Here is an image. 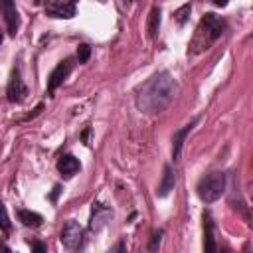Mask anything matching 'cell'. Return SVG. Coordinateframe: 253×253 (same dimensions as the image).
Listing matches in <instances>:
<instances>
[{
  "instance_id": "obj_1",
  "label": "cell",
  "mask_w": 253,
  "mask_h": 253,
  "mask_svg": "<svg viewBox=\"0 0 253 253\" xmlns=\"http://www.w3.org/2000/svg\"><path fill=\"white\" fill-rule=\"evenodd\" d=\"M176 93V81L168 71H158L146 79L134 95V105L144 115H156L164 111Z\"/></svg>"
},
{
  "instance_id": "obj_2",
  "label": "cell",
  "mask_w": 253,
  "mask_h": 253,
  "mask_svg": "<svg viewBox=\"0 0 253 253\" xmlns=\"http://www.w3.org/2000/svg\"><path fill=\"white\" fill-rule=\"evenodd\" d=\"M225 26H227L225 20L215 16L213 12L204 14V18L200 20V24H198V28H196V32H194V36H192V40L188 43V53L198 55V53L210 49L211 43L221 38Z\"/></svg>"
},
{
  "instance_id": "obj_3",
  "label": "cell",
  "mask_w": 253,
  "mask_h": 253,
  "mask_svg": "<svg viewBox=\"0 0 253 253\" xmlns=\"http://www.w3.org/2000/svg\"><path fill=\"white\" fill-rule=\"evenodd\" d=\"M196 192L204 204H213L225 192V174L223 172H211V174L200 178Z\"/></svg>"
},
{
  "instance_id": "obj_4",
  "label": "cell",
  "mask_w": 253,
  "mask_h": 253,
  "mask_svg": "<svg viewBox=\"0 0 253 253\" xmlns=\"http://www.w3.org/2000/svg\"><path fill=\"white\" fill-rule=\"evenodd\" d=\"M6 95H8V101L10 103H22L26 97H28V87L22 79V71H20V65H14L12 73H10V79H8V87H6Z\"/></svg>"
},
{
  "instance_id": "obj_5",
  "label": "cell",
  "mask_w": 253,
  "mask_h": 253,
  "mask_svg": "<svg viewBox=\"0 0 253 253\" xmlns=\"http://www.w3.org/2000/svg\"><path fill=\"white\" fill-rule=\"evenodd\" d=\"M59 241H61V245H63L65 249H69V251L79 249V247L83 245V229H81V225H79L77 221H73V219L67 221V223L63 225V229H61Z\"/></svg>"
},
{
  "instance_id": "obj_6",
  "label": "cell",
  "mask_w": 253,
  "mask_h": 253,
  "mask_svg": "<svg viewBox=\"0 0 253 253\" xmlns=\"http://www.w3.org/2000/svg\"><path fill=\"white\" fill-rule=\"evenodd\" d=\"M77 12V0H47L45 14L49 18H73Z\"/></svg>"
},
{
  "instance_id": "obj_7",
  "label": "cell",
  "mask_w": 253,
  "mask_h": 253,
  "mask_svg": "<svg viewBox=\"0 0 253 253\" xmlns=\"http://www.w3.org/2000/svg\"><path fill=\"white\" fill-rule=\"evenodd\" d=\"M71 69H73V59L71 57H65V59H61L57 65H55V69L49 73V77H47V95H51L65 79H67V75L71 73Z\"/></svg>"
},
{
  "instance_id": "obj_8",
  "label": "cell",
  "mask_w": 253,
  "mask_h": 253,
  "mask_svg": "<svg viewBox=\"0 0 253 253\" xmlns=\"http://www.w3.org/2000/svg\"><path fill=\"white\" fill-rule=\"evenodd\" d=\"M0 12L4 16L8 34L16 36L18 28H20V16H18V10H16V2L14 0H0Z\"/></svg>"
},
{
  "instance_id": "obj_9",
  "label": "cell",
  "mask_w": 253,
  "mask_h": 253,
  "mask_svg": "<svg viewBox=\"0 0 253 253\" xmlns=\"http://www.w3.org/2000/svg\"><path fill=\"white\" fill-rule=\"evenodd\" d=\"M204 251L206 253H215L217 245H215V223L210 211H204Z\"/></svg>"
},
{
  "instance_id": "obj_10",
  "label": "cell",
  "mask_w": 253,
  "mask_h": 253,
  "mask_svg": "<svg viewBox=\"0 0 253 253\" xmlns=\"http://www.w3.org/2000/svg\"><path fill=\"white\" fill-rule=\"evenodd\" d=\"M198 117H194L188 125H184L180 130H176L174 132V136H172V158H174V162L180 158V154H182V146H184V140H186V136H188V132L198 125Z\"/></svg>"
},
{
  "instance_id": "obj_11",
  "label": "cell",
  "mask_w": 253,
  "mask_h": 253,
  "mask_svg": "<svg viewBox=\"0 0 253 253\" xmlns=\"http://www.w3.org/2000/svg\"><path fill=\"white\" fill-rule=\"evenodd\" d=\"M109 217H113V211L109 208H105L101 204H93V211H91V219H89V229L91 231H99L107 223Z\"/></svg>"
},
{
  "instance_id": "obj_12",
  "label": "cell",
  "mask_w": 253,
  "mask_h": 253,
  "mask_svg": "<svg viewBox=\"0 0 253 253\" xmlns=\"http://www.w3.org/2000/svg\"><path fill=\"white\" fill-rule=\"evenodd\" d=\"M55 166H57V172H59L63 178H71L73 174L79 172L81 162H79L73 154H63V156H59V160H57Z\"/></svg>"
},
{
  "instance_id": "obj_13",
  "label": "cell",
  "mask_w": 253,
  "mask_h": 253,
  "mask_svg": "<svg viewBox=\"0 0 253 253\" xmlns=\"http://www.w3.org/2000/svg\"><path fill=\"white\" fill-rule=\"evenodd\" d=\"M174 184H176V174H174L172 166H170V164H166V166H164V172H162V178H160V184H158L156 194H158L160 198H166V196L174 190Z\"/></svg>"
},
{
  "instance_id": "obj_14",
  "label": "cell",
  "mask_w": 253,
  "mask_h": 253,
  "mask_svg": "<svg viewBox=\"0 0 253 253\" xmlns=\"http://www.w3.org/2000/svg\"><path fill=\"white\" fill-rule=\"evenodd\" d=\"M18 221H22V225L26 227H40L43 223V215L32 210H18Z\"/></svg>"
},
{
  "instance_id": "obj_15",
  "label": "cell",
  "mask_w": 253,
  "mask_h": 253,
  "mask_svg": "<svg viewBox=\"0 0 253 253\" xmlns=\"http://www.w3.org/2000/svg\"><path fill=\"white\" fill-rule=\"evenodd\" d=\"M158 30H160V8L154 6L148 14V24H146V32H148V38L154 40L158 36Z\"/></svg>"
},
{
  "instance_id": "obj_16",
  "label": "cell",
  "mask_w": 253,
  "mask_h": 253,
  "mask_svg": "<svg viewBox=\"0 0 253 253\" xmlns=\"http://www.w3.org/2000/svg\"><path fill=\"white\" fill-rule=\"evenodd\" d=\"M190 12H192V4H184V6H180V8L174 12L176 22H178L180 26H184V24H186V20H188V16H190Z\"/></svg>"
},
{
  "instance_id": "obj_17",
  "label": "cell",
  "mask_w": 253,
  "mask_h": 253,
  "mask_svg": "<svg viewBox=\"0 0 253 253\" xmlns=\"http://www.w3.org/2000/svg\"><path fill=\"white\" fill-rule=\"evenodd\" d=\"M10 227H12V223H10V217H8V210H6V206L0 202V229H2L4 233H8Z\"/></svg>"
},
{
  "instance_id": "obj_18",
  "label": "cell",
  "mask_w": 253,
  "mask_h": 253,
  "mask_svg": "<svg viewBox=\"0 0 253 253\" xmlns=\"http://www.w3.org/2000/svg\"><path fill=\"white\" fill-rule=\"evenodd\" d=\"M89 55H91V47L87 43H79L77 45V61L79 63H87L89 61Z\"/></svg>"
},
{
  "instance_id": "obj_19",
  "label": "cell",
  "mask_w": 253,
  "mask_h": 253,
  "mask_svg": "<svg viewBox=\"0 0 253 253\" xmlns=\"http://www.w3.org/2000/svg\"><path fill=\"white\" fill-rule=\"evenodd\" d=\"M160 241H162V229H158V231L152 233V239H150V243H148V249H150V251H156L158 245H160Z\"/></svg>"
},
{
  "instance_id": "obj_20",
  "label": "cell",
  "mask_w": 253,
  "mask_h": 253,
  "mask_svg": "<svg viewBox=\"0 0 253 253\" xmlns=\"http://www.w3.org/2000/svg\"><path fill=\"white\" fill-rule=\"evenodd\" d=\"M32 251L43 253V251H45V245H43V243H40V241H34V243H32Z\"/></svg>"
},
{
  "instance_id": "obj_21",
  "label": "cell",
  "mask_w": 253,
  "mask_h": 253,
  "mask_svg": "<svg viewBox=\"0 0 253 253\" xmlns=\"http://www.w3.org/2000/svg\"><path fill=\"white\" fill-rule=\"evenodd\" d=\"M59 192H61V186H55V188H53V192H51V196H49V200H51V202H55V198H57V194H59Z\"/></svg>"
},
{
  "instance_id": "obj_22",
  "label": "cell",
  "mask_w": 253,
  "mask_h": 253,
  "mask_svg": "<svg viewBox=\"0 0 253 253\" xmlns=\"http://www.w3.org/2000/svg\"><path fill=\"white\" fill-rule=\"evenodd\" d=\"M227 2H229V0H213V4H215V6H219V8L227 6Z\"/></svg>"
},
{
  "instance_id": "obj_23",
  "label": "cell",
  "mask_w": 253,
  "mask_h": 253,
  "mask_svg": "<svg viewBox=\"0 0 253 253\" xmlns=\"http://www.w3.org/2000/svg\"><path fill=\"white\" fill-rule=\"evenodd\" d=\"M0 251H6V253L10 251V247H8V245H6V243H4L2 239H0Z\"/></svg>"
},
{
  "instance_id": "obj_24",
  "label": "cell",
  "mask_w": 253,
  "mask_h": 253,
  "mask_svg": "<svg viewBox=\"0 0 253 253\" xmlns=\"http://www.w3.org/2000/svg\"><path fill=\"white\" fill-rule=\"evenodd\" d=\"M0 43H2V34H0Z\"/></svg>"
}]
</instances>
